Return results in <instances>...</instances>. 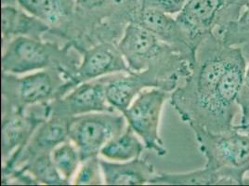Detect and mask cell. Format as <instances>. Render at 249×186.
<instances>
[{
	"instance_id": "1",
	"label": "cell",
	"mask_w": 249,
	"mask_h": 186,
	"mask_svg": "<svg viewBox=\"0 0 249 186\" xmlns=\"http://www.w3.org/2000/svg\"><path fill=\"white\" fill-rule=\"evenodd\" d=\"M247 67L242 50L212 33L198 47L191 73L171 93L170 104L190 128L229 131L235 127Z\"/></svg>"
},
{
	"instance_id": "2",
	"label": "cell",
	"mask_w": 249,
	"mask_h": 186,
	"mask_svg": "<svg viewBox=\"0 0 249 186\" xmlns=\"http://www.w3.org/2000/svg\"><path fill=\"white\" fill-rule=\"evenodd\" d=\"M117 46L131 72L156 69L184 80L192 70L191 62L182 55L134 21L125 26Z\"/></svg>"
},
{
	"instance_id": "3",
	"label": "cell",
	"mask_w": 249,
	"mask_h": 186,
	"mask_svg": "<svg viewBox=\"0 0 249 186\" xmlns=\"http://www.w3.org/2000/svg\"><path fill=\"white\" fill-rule=\"evenodd\" d=\"M71 43H57L19 37L3 46L1 67L3 74H26L46 69H58L70 80L81 61Z\"/></svg>"
},
{
	"instance_id": "4",
	"label": "cell",
	"mask_w": 249,
	"mask_h": 186,
	"mask_svg": "<svg viewBox=\"0 0 249 186\" xmlns=\"http://www.w3.org/2000/svg\"><path fill=\"white\" fill-rule=\"evenodd\" d=\"M191 129L206 157L205 167L219 177L221 185H243L249 171V135L235 127L224 132H212L200 127Z\"/></svg>"
},
{
	"instance_id": "5",
	"label": "cell",
	"mask_w": 249,
	"mask_h": 186,
	"mask_svg": "<svg viewBox=\"0 0 249 186\" xmlns=\"http://www.w3.org/2000/svg\"><path fill=\"white\" fill-rule=\"evenodd\" d=\"M66 75L58 69L26 74L2 73V110H25L36 104H50L65 95Z\"/></svg>"
},
{
	"instance_id": "6",
	"label": "cell",
	"mask_w": 249,
	"mask_h": 186,
	"mask_svg": "<svg viewBox=\"0 0 249 186\" xmlns=\"http://www.w3.org/2000/svg\"><path fill=\"white\" fill-rule=\"evenodd\" d=\"M171 93L163 89L151 88L140 93L123 114L127 125L134 130L146 149L159 156L167 154L160 135V125L164 105L170 100Z\"/></svg>"
},
{
	"instance_id": "7",
	"label": "cell",
	"mask_w": 249,
	"mask_h": 186,
	"mask_svg": "<svg viewBox=\"0 0 249 186\" xmlns=\"http://www.w3.org/2000/svg\"><path fill=\"white\" fill-rule=\"evenodd\" d=\"M127 123L120 112H97L72 118L69 140L78 149L82 161L100 155L114 137L124 131Z\"/></svg>"
},
{
	"instance_id": "8",
	"label": "cell",
	"mask_w": 249,
	"mask_h": 186,
	"mask_svg": "<svg viewBox=\"0 0 249 186\" xmlns=\"http://www.w3.org/2000/svg\"><path fill=\"white\" fill-rule=\"evenodd\" d=\"M178 86L179 81L156 69L114 74L109 75L106 84V97L108 103L123 114L144 90L159 88L172 93Z\"/></svg>"
},
{
	"instance_id": "9",
	"label": "cell",
	"mask_w": 249,
	"mask_h": 186,
	"mask_svg": "<svg viewBox=\"0 0 249 186\" xmlns=\"http://www.w3.org/2000/svg\"><path fill=\"white\" fill-rule=\"evenodd\" d=\"M50 116V104L33 105L25 110H2V164L19 154L39 125Z\"/></svg>"
},
{
	"instance_id": "10",
	"label": "cell",
	"mask_w": 249,
	"mask_h": 186,
	"mask_svg": "<svg viewBox=\"0 0 249 186\" xmlns=\"http://www.w3.org/2000/svg\"><path fill=\"white\" fill-rule=\"evenodd\" d=\"M78 52L81 55V61L73 77L65 84V94L84 82L114 74L131 73L117 43L100 42Z\"/></svg>"
},
{
	"instance_id": "11",
	"label": "cell",
	"mask_w": 249,
	"mask_h": 186,
	"mask_svg": "<svg viewBox=\"0 0 249 186\" xmlns=\"http://www.w3.org/2000/svg\"><path fill=\"white\" fill-rule=\"evenodd\" d=\"M108 78L109 75H106L79 84L64 96L50 103L51 115L73 118L97 112H115L106 97Z\"/></svg>"
},
{
	"instance_id": "12",
	"label": "cell",
	"mask_w": 249,
	"mask_h": 186,
	"mask_svg": "<svg viewBox=\"0 0 249 186\" xmlns=\"http://www.w3.org/2000/svg\"><path fill=\"white\" fill-rule=\"evenodd\" d=\"M71 120L72 118L51 115L39 125L21 152L2 164V174L21 168L39 155L51 154L58 145L69 140Z\"/></svg>"
},
{
	"instance_id": "13",
	"label": "cell",
	"mask_w": 249,
	"mask_h": 186,
	"mask_svg": "<svg viewBox=\"0 0 249 186\" xmlns=\"http://www.w3.org/2000/svg\"><path fill=\"white\" fill-rule=\"evenodd\" d=\"M132 21L154 33L161 41L182 55L193 66L197 49L175 16L154 9H145L141 5Z\"/></svg>"
},
{
	"instance_id": "14",
	"label": "cell",
	"mask_w": 249,
	"mask_h": 186,
	"mask_svg": "<svg viewBox=\"0 0 249 186\" xmlns=\"http://www.w3.org/2000/svg\"><path fill=\"white\" fill-rule=\"evenodd\" d=\"M226 2L227 0H188L175 16L196 49L215 30Z\"/></svg>"
},
{
	"instance_id": "15",
	"label": "cell",
	"mask_w": 249,
	"mask_h": 186,
	"mask_svg": "<svg viewBox=\"0 0 249 186\" xmlns=\"http://www.w3.org/2000/svg\"><path fill=\"white\" fill-rule=\"evenodd\" d=\"M3 5H15L50 25L52 33L62 36L73 18L74 0H2Z\"/></svg>"
},
{
	"instance_id": "16",
	"label": "cell",
	"mask_w": 249,
	"mask_h": 186,
	"mask_svg": "<svg viewBox=\"0 0 249 186\" xmlns=\"http://www.w3.org/2000/svg\"><path fill=\"white\" fill-rule=\"evenodd\" d=\"M2 46L19 37L43 39L52 31L50 25L38 18L17 8L15 5H3L1 9Z\"/></svg>"
},
{
	"instance_id": "17",
	"label": "cell",
	"mask_w": 249,
	"mask_h": 186,
	"mask_svg": "<svg viewBox=\"0 0 249 186\" xmlns=\"http://www.w3.org/2000/svg\"><path fill=\"white\" fill-rule=\"evenodd\" d=\"M100 161L106 186H145L156 175L154 166L142 157L124 162Z\"/></svg>"
},
{
	"instance_id": "18",
	"label": "cell",
	"mask_w": 249,
	"mask_h": 186,
	"mask_svg": "<svg viewBox=\"0 0 249 186\" xmlns=\"http://www.w3.org/2000/svg\"><path fill=\"white\" fill-rule=\"evenodd\" d=\"M145 145L135 131L127 125L124 131L114 137L102 149L100 155L104 159L114 162H124L140 158Z\"/></svg>"
},
{
	"instance_id": "19",
	"label": "cell",
	"mask_w": 249,
	"mask_h": 186,
	"mask_svg": "<svg viewBox=\"0 0 249 186\" xmlns=\"http://www.w3.org/2000/svg\"><path fill=\"white\" fill-rule=\"evenodd\" d=\"M150 186H217L221 181L215 172L204 167L188 172H159L151 180Z\"/></svg>"
},
{
	"instance_id": "20",
	"label": "cell",
	"mask_w": 249,
	"mask_h": 186,
	"mask_svg": "<svg viewBox=\"0 0 249 186\" xmlns=\"http://www.w3.org/2000/svg\"><path fill=\"white\" fill-rule=\"evenodd\" d=\"M12 171L27 172L35 179L37 185L45 186H68L69 184L62 179L58 169L52 161V153L39 155L33 159L27 165ZM11 171V172H12ZM9 172V173H11ZM2 174V176L7 175Z\"/></svg>"
},
{
	"instance_id": "21",
	"label": "cell",
	"mask_w": 249,
	"mask_h": 186,
	"mask_svg": "<svg viewBox=\"0 0 249 186\" xmlns=\"http://www.w3.org/2000/svg\"><path fill=\"white\" fill-rule=\"evenodd\" d=\"M52 158L62 179L71 185L82 163L81 155L76 146L70 140H67L52 151Z\"/></svg>"
},
{
	"instance_id": "22",
	"label": "cell",
	"mask_w": 249,
	"mask_h": 186,
	"mask_svg": "<svg viewBox=\"0 0 249 186\" xmlns=\"http://www.w3.org/2000/svg\"><path fill=\"white\" fill-rule=\"evenodd\" d=\"M226 45L238 47L249 45V1L241 11L237 19L214 32Z\"/></svg>"
},
{
	"instance_id": "23",
	"label": "cell",
	"mask_w": 249,
	"mask_h": 186,
	"mask_svg": "<svg viewBox=\"0 0 249 186\" xmlns=\"http://www.w3.org/2000/svg\"><path fill=\"white\" fill-rule=\"evenodd\" d=\"M74 186H102L104 185V173L98 156L82 161L73 177Z\"/></svg>"
},
{
	"instance_id": "24",
	"label": "cell",
	"mask_w": 249,
	"mask_h": 186,
	"mask_svg": "<svg viewBox=\"0 0 249 186\" xmlns=\"http://www.w3.org/2000/svg\"><path fill=\"white\" fill-rule=\"evenodd\" d=\"M237 104L241 110V121L240 124L235 126V129L243 133L249 135V64L247 67Z\"/></svg>"
},
{
	"instance_id": "25",
	"label": "cell",
	"mask_w": 249,
	"mask_h": 186,
	"mask_svg": "<svg viewBox=\"0 0 249 186\" xmlns=\"http://www.w3.org/2000/svg\"><path fill=\"white\" fill-rule=\"evenodd\" d=\"M187 1L188 0H142V7L176 16L183 9Z\"/></svg>"
},
{
	"instance_id": "26",
	"label": "cell",
	"mask_w": 249,
	"mask_h": 186,
	"mask_svg": "<svg viewBox=\"0 0 249 186\" xmlns=\"http://www.w3.org/2000/svg\"><path fill=\"white\" fill-rule=\"evenodd\" d=\"M243 185L245 186H249V178H245L243 181Z\"/></svg>"
},
{
	"instance_id": "27",
	"label": "cell",
	"mask_w": 249,
	"mask_h": 186,
	"mask_svg": "<svg viewBox=\"0 0 249 186\" xmlns=\"http://www.w3.org/2000/svg\"><path fill=\"white\" fill-rule=\"evenodd\" d=\"M116 2H122V1H125V0H115Z\"/></svg>"
}]
</instances>
